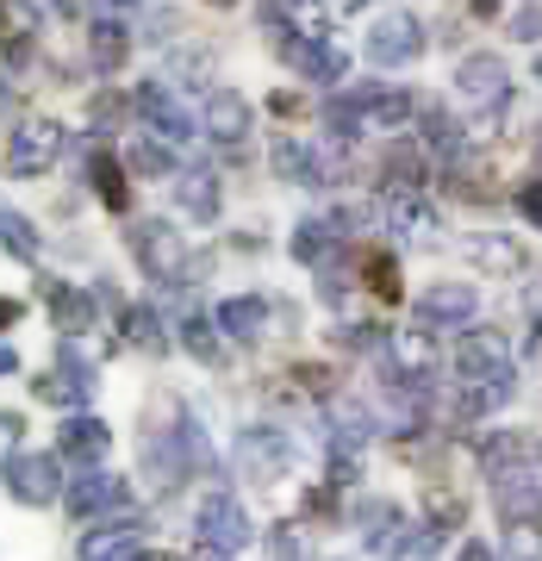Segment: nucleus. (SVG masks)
<instances>
[{"mask_svg":"<svg viewBox=\"0 0 542 561\" xmlns=\"http://www.w3.org/2000/svg\"><path fill=\"white\" fill-rule=\"evenodd\" d=\"M131 500V486L119 481V474H106V468H81L76 481L62 486V505H69V518H106V512H119V505Z\"/></svg>","mask_w":542,"mask_h":561,"instance_id":"39448f33","label":"nucleus"},{"mask_svg":"<svg viewBox=\"0 0 542 561\" xmlns=\"http://www.w3.org/2000/svg\"><path fill=\"white\" fill-rule=\"evenodd\" d=\"M131 256L143 262V275L150 280H175L187 275V243H181V231H169L162 219H138L131 225Z\"/></svg>","mask_w":542,"mask_h":561,"instance_id":"f03ea898","label":"nucleus"},{"mask_svg":"<svg viewBox=\"0 0 542 561\" xmlns=\"http://www.w3.org/2000/svg\"><path fill=\"white\" fill-rule=\"evenodd\" d=\"M368 287H374L381 300H393V294H400V280H393V262H387V256H368Z\"/></svg>","mask_w":542,"mask_h":561,"instance_id":"c9c22d12","label":"nucleus"},{"mask_svg":"<svg viewBox=\"0 0 542 561\" xmlns=\"http://www.w3.org/2000/svg\"><path fill=\"white\" fill-rule=\"evenodd\" d=\"M493 500H499V512L511 524L537 518V505H542V468H530V456H518L511 468H493Z\"/></svg>","mask_w":542,"mask_h":561,"instance_id":"423d86ee","label":"nucleus"},{"mask_svg":"<svg viewBox=\"0 0 542 561\" xmlns=\"http://www.w3.org/2000/svg\"><path fill=\"white\" fill-rule=\"evenodd\" d=\"M88 181H94V194H101L106 206H113V213H125V206H131V187H125V169L113 157H106V150H94V162H88Z\"/></svg>","mask_w":542,"mask_h":561,"instance_id":"393cba45","label":"nucleus"},{"mask_svg":"<svg viewBox=\"0 0 542 561\" xmlns=\"http://www.w3.org/2000/svg\"><path fill=\"white\" fill-rule=\"evenodd\" d=\"M125 337L138 343L143 356H162V350H169V337H162V319L150 312V306H131V312H125Z\"/></svg>","mask_w":542,"mask_h":561,"instance_id":"bb28decb","label":"nucleus"},{"mask_svg":"<svg viewBox=\"0 0 542 561\" xmlns=\"http://www.w3.org/2000/svg\"><path fill=\"white\" fill-rule=\"evenodd\" d=\"M88 57H94V69H119L131 57V32L119 20H94L88 25Z\"/></svg>","mask_w":542,"mask_h":561,"instance_id":"5701e85b","label":"nucleus"},{"mask_svg":"<svg viewBox=\"0 0 542 561\" xmlns=\"http://www.w3.org/2000/svg\"><path fill=\"white\" fill-rule=\"evenodd\" d=\"M275 50H281L300 76H312V81H343V50L337 44H324V38H300V32H275Z\"/></svg>","mask_w":542,"mask_h":561,"instance_id":"9d476101","label":"nucleus"},{"mask_svg":"<svg viewBox=\"0 0 542 561\" xmlns=\"http://www.w3.org/2000/svg\"><path fill=\"white\" fill-rule=\"evenodd\" d=\"M224 331V337H238V343H256L262 331H268V300H256V294H238V300H224L219 306V319H212Z\"/></svg>","mask_w":542,"mask_h":561,"instance_id":"a211bd4d","label":"nucleus"},{"mask_svg":"<svg viewBox=\"0 0 542 561\" xmlns=\"http://www.w3.org/2000/svg\"><path fill=\"white\" fill-rule=\"evenodd\" d=\"M62 474H57V456H13L7 461V493L20 505H50L62 500Z\"/></svg>","mask_w":542,"mask_h":561,"instance_id":"0eeeda50","label":"nucleus"},{"mask_svg":"<svg viewBox=\"0 0 542 561\" xmlns=\"http://www.w3.org/2000/svg\"><path fill=\"white\" fill-rule=\"evenodd\" d=\"M530 300H537V312H542V287H530Z\"/></svg>","mask_w":542,"mask_h":561,"instance_id":"49530a36","label":"nucleus"},{"mask_svg":"<svg viewBox=\"0 0 542 561\" xmlns=\"http://www.w3.org/2000/svg\"><path fill=\"white\" fill-rule=\"evenodd\" d=\"M62 144H69V131H62L57 119H25L20 131H13V144H7V169H13V175H44V169L62 157Z\"/></svg>","mask_w":542,"mask_h":561,"instance_id":"7ed1b4c3","label":"nucleus"},{"mask_svg":"<svg viewBox=\"0 0 542 561\" xmlns=\"http://www.w3.org/2000/svg\"><path fill=\"white\" fill-rule=\"evenodd\" d=\"M20 319V300H0V324H13Z\"/></svg>","mask_w":542,"mask_h":561,"instance_id":"37998d69","label":"nucleus"},{"mask_svg":"<svg viewBox=\"0 0 542 561\" xmlns=\"http://www.w3.org/2000/svg\"><path fill=\"white\" fill-rule=\"evenodd\" d=\"M455 375L462 381H493V375H511V356H505L499 331H468L455 343Z\"/></svg>","mask_w":542,"mask_h":561,"instance_id":"4468645a","label":"nucleus"},{"mask_svg":"<svg viewBox=\"0 0 542 561\" xmlns=\"http://www.w3.org/2000/svg\"><path fill=\"white\" fill-rule=\"evenodd\" d=\"M106 7H125V0H106Z\"/></svg>","mask_w":542,"mask_h":561,"instance_id":"09e8293b","label":"nucleus"},{"mask_svg":"<svg viewBox=\"0 0 542 561\" xmlns=\"http://www.w3.org/2000/svg\"><path fill=\"white\" fill-rule=\"evenodd\" d=\"M194 537H200V556L224 561V556H238V549H250V512H243L231 493H206L200 512H194Z\"/></svg>","mask_w":542,"mask_h":561,"instance_id":"f257e3e1","label":"nucleus"},{"mask_svg":"<svg viewBox=\"0 0 542 561\" xmlns=\"http://www.w3.org/2000/svg\"><path fill=\"white\" fill-rule=\"evenodd\" d=\"M505 32H511V38H523V44H537L542 38V0H537V7H518Z\"/></svg>","mask_w":542,"mask_h":561,"instance_id":"72a5a7b5","label":"nucleus"},{"mask_svg":"<svg viewBox=\"0 0 542 561\" xmlns=\"http://www.w3.org/2000/svg\"><path fill=\"white\" fill-rule=\"evenodd\" d=\"M518 213H523V219H537V225H542V181L518 187Z\"/></svg>","mask_w":542,"mask_h":561,"instance_id":"58836bf2","label":"nucleus"},{"mask_svg":"<svg viewBox=\"0 0 542 561\" xmlns=\"http://www.w3.org/2000/svg\"><path fill=\"white\" fill-rule=\"evenodd\" d=\"M20 431H25L20 412H0V456L7 461H13V449H20Z\"/></svg>","mask_w":542,"mask_h":561,"instance_id":"4c0bfd02","label":"nucleus"},{"mask_svg":"<svg viewBox=\"0 0 542 561\" xmlns=\"http://www.w3.org/2000/svg\"><path fill=\"white\" fill-rule=\"evenodd\" d=\"M32 393H38L44 405H88V393H94V368L69 350L57 368H44L38 381H32Z\"/></svg>","mask_w":542,"mask_h":561,"instance_id":"9b49d317","label":"nucleus"},{"mask_svg":"<svg viewBox=\"0 0 542 561\" xmlns=\"http://www.w3.org/2000/svg\"><path fill=\"white\" fill-rule=\"evenodd\" d=\"M331 243H337V225L305 219L300 231H293V256H300V262H324V256H331Z\"/></svg>","mask_w":542,"mask_h":561,"instance_id":"c85d7f7f","label":"nucleus"},{"mask_svg":"<svg viewBox=\"0 0 542 561\" xmlns=\"http://www.w3.org/2000/svg\"><path fill=\"white\" fill-rule=\"evenodd\" d=\"M374 324H349V331H343V350H374Z\"/></svg>","mask_w":542,"mask_h":561,"instance_id":"ea45409f","label":"nucleus"},{"mask_svg":"<svg viewBox=\"0 0 542 561\" xmlns=\"http://www.w3.org/2000/svg\"><path fill=\"white\" fill-rule=\"evenodd\" d=\"M44 300H50V319H57V331H94V294H81V287H69V280H44Z\"/></svg>","mask_w":542,"mask_h":561,"instance_id":"dca6fc26","label":"nucleus"},{"mask_svg":"<svg viewBox=\"0 0 542 561\" xmlns=\"http://www.w3.org/2000/svg\"><path fill=\"white\" fill-rule=\"evenodd\" d=\"M181 343H187V350H194L200 362H219V324L187 319V324H181Z\"/></svg>","mask_w":542,"mask_h":561,"instance_id":"473e14b6","label":"nucleus"},{"mask_svg":"<svg viewBox=\"0 0 542 561\" xmlns=\"http://www.w3.org/2000/svg\"><path fill=\"white\" fill-rule=\"evenodd\" d=\"M393 225H400L405 238H418V231H430V213H424L418 201H400L393 206Z\"/></svg>","mask_w":542,"mask_h":561,"instance_id":"f704fd0d","label":"nucleus"},{"mask_svg":"<svg viewBox=\"0 0 542 561\" xmlns=\"http://www.w3.org/2000/svg\"><path fill=\"white\" fill-rule=\"evenodd\" d=\"M474 312H481V294L468 280H437L430 294H418V324H430V331H455Z\"/></svg>","mask_w":542,"mask_h":561,"instance_id":"6e6552de","label":"nucleus"},{"mask_svg":"<svg viewBox=\"0 0 542 561\" xmlns=\"http://www.w3.org/2000/svg\"><path fill=\"white\" fill-rule=\"evenodd\" d=\"M175 201L187 219H212L219 213V175H206V169H187V175L175 181Z\"/></svg>","mask_w":542,"mask_h":561,"instance_id":"4be33fe9","label":"nucleus"},{"mask_svg":"<svg viewBox=\"0 0 542 561\" xmlns=\"http://www.w3.org/2000/svg\"><path fill=\"white\" fill-rule=\"evenodd\" d=\"M424 144L449 157V150H462V125L449 119V113H424Z\"/></svg>","mask_w":542,"mask_h":561,"instance_id":"2f4dec72","label":"nucleus"},{"mask_svg":"<svg viewBox=\"0 0 542 561\" xmlns=\"http://www.w3.org/2000/svg\"><path fill=\"white\" fill-rule=\"evenodd\" d=\"M131 106H138L143 125H150V131H162L169 144L194 138V113H187V106H181L175 94H169V88H162V81H143V88H138V101H131Z\"/></svg>","mask_w":542,"mask_h":561,"instance_id":"ddd939ff","label":"nucleus"},{"mask_svg":"<svg viewBox=\"0 0 542 561\" xmlns=\"http://www.w3.org/2000/svg\"><path fill=\"white\" fill-rule=\"evenodd\" d=\"M125 162H131L138 175H175V150H169L162 138H143V131L131 138V157Z\"/></svg>","mask_w":542,"mask_h":561,"instance_id":"cd10ccee","label":"nucleus"},{"mask_svg":"<svg viewBox=\"0 0 542 561\" xmlns=\"http://www.w3.org/2000/svg\"><path fill=\"white\" fill-rule=\"evenodd\" d=\"M361 50H368V62H381V69H400V62H412L424 50V25L412 13H381V20L368 25Z\"/></svg>","mask_w":542,"mask_h":561,"instance_id":"20e7f679","label":"nucleus"},{"mask_svg":"<svg viewBox=\"0 0 542 561\" xmlns=\"http://www.w3.org/2000/svg\"><path fill=\"white\" fill-rule=\"evenodd\" d=\"M368 431H374V419H368L361 405L343 400L337 412H331V449H337V456H356L361 443H368Z\"/></svg>","mask_w":542,"mask_h":561,"instance_id":"b1692460","label":"nucleus"},{"mask_svg":"<svg viewBox=\"0 0 542 561\" xmlns=\"http://www.w3.org/2000/svg\"><path fill=\"white\" fill-rule=\"evenodd\" d=\"M474 256L486 268H518V243H474Z\"/></svg>","mask_w":542,"mask_h":561,"instance_id":"e433bc0d","label":"nucleus"},{"mask_svg":"<svg viewBox=\"0 0 542 561\" xmlns=\"http://www.w3.org/2000/svg\"><path fill=\"white\" fill-rule=\"evenodd\" d=\"M474 7H481V13H493V7H499V0H474Z\"/></svg>","mask_w":542,"mask_h":561,"instance_id":"a18cd8bd","label":"nucleus"},{"mask_svg":"<svg viewBox=\"0 0 542 561\" xmlns=\"http://www.w3.org/2000/svg\"><path fill=\"white\" fill-rule=\"evenodd\" d=\"M275 175L293 181V187H324V162H319V150H305L300 138H281L275 144Z\"/></svg>","mask_w":542,"mask_h":561,"instance_id":"412c9836","label":"nucleus"},{"mask_svg":"<svg viewBox=\"0 0 542 561\" xmlns=\"http://www.w3.org/2000/svg\"><path fill=\"white\" fill-rule=\"evenodd\" d=\"M462 561H499V556H493L486 542H468V549H462Z\"/></svg>","mask_w":542,"mask_h":561,"instance_id":"a19ab883","label":"nucleus"},{"mask_svg":"<svg viewBox=\"0 0 542 561\" xmlns=\"http://www.w3.org/2000/svg\"><path fill=\"white\" fill-rule=\"evenodd\" d=\"M537 81H542V57H537Z\"/></svg>","mask_w":542,"mask_h":561,"instance_id":"de8ad7c7","label":"nucleus"},{"mask_svg":"<svg viewBox=\"0 0 542 561\" xmlns=\"http://www.w3.org/2000/svg\"><path fill=\"white\" fill-rule=\"evenodd\" d=\"M356 106H361V131H393V125L412 119V94H400V88H361Z\"/></svg>","mask_w":542,"mask_h":561,"instance_id":"f3484780","label":"nucleus"},{"mask_svg":"<svg viewBox=\"0 0 542 561\" xmlns=\"http://www.w3.org/2000/svg\"><path fill=\"white\" fill-rule=\"evenodd\" d=\"M530 356H537V368H542V331H537V343H530Z\"/></svg>","mask_w":542,"mask_h":561,"instance_id":"c03bdc74","label":"nucleus"},{"mask_svg":"<svg viewBox=\"0 0 542 561\" xmlns=\"http://www.w3.org/2000/svg\"><path fill=\"white\" fill-rule=\"evenodd\" d=\"M200 125H206V138H219L224 150H243V138H250V101L231 94V88H212Z\"/></svg>","mask_w":542,"mask_h":561,"instance_id":"2eb2a0df","label":"nucleus"},{"mask_svg":"<svg viewBox=\"0 0 542 561\" xmlns=\"http://www.w3.org/2000/svg\"><path fill=\"white\" fill-rule=\"evenodd\" d=\"M20 368V356H13V343H0V375H13Z\"/></svg>","mask_w":542,"mask_h":561,"instance_id":"79ce46f5","label":"nucleus"},{"mask_svg":"<svg viewBox=\"0 0 542 561\" xmlns=\"http://www.w3.org/2000/svg\"><path fill=\"white\" fill-rule=\"evenodd\" d=\"M505 88H511V76H505L499 57L474 50V57L455 62V94H462L468 106H505Z\"/></svg>","mask_w":542,"mask_h":561,"instance_id":"1a4fd4ad","label":"nucleus"},{"mask_svg":"<svg viewBox=\"0 0 542 561\" xmlns=\"http://www.w3.org/2000/svg\"><path fill=\"white\" fill-rule=\"evenodd\" d=\"M32 32H38V7L32 0H0V57L20 62L32 50Z\"/></svg>","mask_w":542,"mask_h":561,"instance_id":"aec40b11","label":"nucleus"},{"mask_svg":"<svg viewBox=\"0 0 542 561\" xmlns=\"http://www.w3.org/2000/svg\"><path fill=\"white\" fill-rule=\"evenodd\" d=\"M387 175H393V187H418L424 157L412 150V144H393V150H387Z\"/></svg>","mask_w":542,"mask_h":561,"instance_id":"7c9ffc66","label":"nucleus"},{"mask_svg":"<svg viewBox=\"0 0 542 561\" xmlns=\"http://www.w3.org/2000/svg\"><path fill=\"white\" fill-rule=\"evenodd\" d=\"M57 449H62V456H76L81 468H88V461H101L106 449H113V431H106L101 419H69L57 431Z\"/></svg>","mask_w":542,"mask_h":561,"instance_id":"6ab92c4d","label":"nucleus"},{"mask_svg":"<svg viewBox=\"0 0 542 561\" xmlns=\"http://www.w3.org/2000/svg\"><path fill=\"white\" fill-rule=\"evenodd\" d=\"M238 461H243V474L250 481H275L287 461H293V449H287L281 431H268V424H250L238 437Z\"/></svg>","mask_w":542,"mask_h":561,"instance_id":"f8f14e48","label":"nucleus"},{"mask_svg":"<svg viewBox=\"0 0 542 561\" xmlns=\"http://www.w3.org/2000/svg\"><path fill=\"white\" fill-rule=\"evenodd\" d=\"M505 561H542V530L530 518L505 530Z\"/></svg>","mask_w":542,"mask_h":561,"instance_id":"c756f323","label":"nucleus"},{"mask_svg":"<svg viewBox=\"0 0 542 561\" xmlns=\"http://www.w3.org/2000/svg\"><path fill=\"white\" fill-rule=\"evenodd\" d=\"M0 250H13L20 262H38V231H32V219H20L13 206H0Z\"/></svg>","mask_w":542,"mask_h":561,"instance_id":"a878e982","label":"nucleus"},{"mask_svg":"<svg viewBox=\"0 0 542 561\" xmlns=\"http://www.w3.org/2000/svg\"><path fill=\"white\" fill-rule=\"evenodd\" d=\"M212 7H231V0H212Z\"/></svg>","mask_w":542,"mask_h":561,"instance_id":"8fccbe9b","label":"nucleus"}]
</instances>
